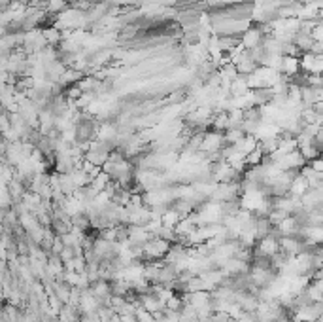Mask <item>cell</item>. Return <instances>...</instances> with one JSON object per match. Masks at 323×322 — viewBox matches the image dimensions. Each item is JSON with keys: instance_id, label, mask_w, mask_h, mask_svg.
<instances>
[{"instance_id": "6da1fadb", "label": "cell", "mask_w": 323, "mask_h": 322, "mask_svg": "<svg viewBox=\"0 0 323 322\" xmlns=\"http://www.w3.org/2000/svg\"><path fill=\"white\" fill-rule=\"evenodd\" d=\"M310 190V182L306 180V176H303V173L293 180V184H291V190L289 194L293 195V197H297V199H303V195L306 194Z\"/></svg>"}, {"instance_id": "7a4b0ae2", "label": "cell", "mask_w": 323, "mask_h": 322, "mask_svg": "<svg viewBox=\"0 0 323 322\" xmlns=\"http://www.w3.org/2000/svg\"><path fill=\"white\" fill-rule=\"evenodd\" d=\"M265 152H263V148H261V144H259L255 150H251L250 154L246 155L244 159H246V163H248V167H257V165H261L263 163V159H265Z\"/></svg>"}, {"instance_id": "3957f363", "label": "cell", "mask_w": 323, "mask_h": 322, "mask_svg": "<svg viewBox=\"0 0 323 322\" xmlns=\"http://www.w3.org/2000/svg\"><path fill=\"white\" fill-rule=\"evenodd\" d=\"M299 152L303 154V157L308 161V163H310V161H314V159H317V157H321V155H323L321 152H319V150L314 146V144H303V146H299Z\"/></svg>"}, {"instance_id": "277c9868", "label": "cell", "mask_w": 323, "mask_h": 322, "mask_svg": "<svg viewBox=\"0 0 323 322\" xmlns=\"http://www.w3.org/2000/svg\"><path fill=\"white\" fill-rule=\"evenodd\" d=\"M110 182H112V178H110V175H106L104 171H100L99 175L95 176L93 178V182H91V186L95 190H99V192H104L108 186H110Z\"/></svg>"}, {"instance_id": "5b68a950", "label": "cell", "mask_w": 323, "mask_h": 322, "mask_svg": "<svg viewBox=\"0 0 323 322\" xmlns=\"http://www.w3.org/2000/svg\"><path fill=\"white\" fill-rule=\"evenodd\" d=\"M308 165H310L314 171H317V173H323V155H321V157H317V159L310 161Z\"/></svg>"}]
</instances>
